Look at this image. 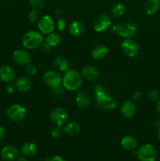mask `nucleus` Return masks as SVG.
<instances>
[{"label": "nucleus", "mask_w": 160, "mask_h": 161, "mask_svg": "<svg viewBox=\"0 0 160 161\" xmlns=\"http://www.w3.org/2000/svg\"><path fill=\"white\" fill-rule=\"evenodd\" d=\"M95 102L102 109H113L115 108L117 102L113 97L106 93L104 87L101 85H97L94 90Z\"/></svg>", "instance_id": "1"}, {"label": "nucleus", "mask_w": 160, "mask_h": 161, "mask_svg": "<svg viewBox=\"0 0 160 161\" xmlns=\"http://www.w3.org/2000/svg\"><path fill=\"white\" fill-rule=\"evenodd\" d=\"M112 31L117 36L124 39H130L136 35L137 28L133 22L126 21L122 24L115 25L112 27Z\"/></svg>", "instance_id": "2"}, {"label": "nucleus", "mask_w": 160, "mask_h": 161, "mask_svg": "<svg viewBox=\"0 0 160 161\" xmlns=\"http://www.w3.org/2000/svg\"><path fill=\"white\" fill-rule=\"evenodd\" d=\"M62 83L64 87L68 91H76L82 85L83 78L82 75L76 71L69 70L64 75Z\"/></svg>", "instance_id": "3"}, {"label": "nucleus", "mask_w": 160, "mask_h": 161, "mask_svg": "<svg viewBox=\"0 0 160 161\" xmlns=\"http://www.w3.org/2000/svg\"><path fill=\"white\" fill-rule=\"evenodd\" d=\"M43 42L42 35L35 31H30L27 32L22 39V44L24 47L29 50L38 48L41 47Z\"/></svg>", "instance_id": "4"}, {"label": "nucleus", "mask_w": 160, "mask_h": 161, "mask_svg": "<svg viewBox=\"0 0 160 161\" xmlns=\"http://www.w3.org/2000/svg\"><path fill=\"white\" fill-rule=\"evenodd\" d=\"M6 114L10 120L14 122H20L25 119L27 111L26 108L20 104H13L8 107Z\"/></svg>", "instance_id": "5"}, {"label": "nucleus", "mask_w": 160, "mask_h": 161, "mask_svg": "<svg viewBox=\"0 0 160 161\" xmlns=\"http://www.w3.org/2000/svg\"><path fill=\"white\" fill-rule=\"evenodd\" d=\"M136 155L141 161H155L156 160L157 153L152 145L145 144L138 148Z\"/></svg>", "instance_id": "6"}, {"label": "nucleus", "mask_w": 160, "mask_h": 161, "mask_svg": "<svg viewBox=\"0 0 160 161\" xmlns=\"http://www.w3.org/2000/svg\"><path fill=\"white\" fill-rule=\"evenodd\" d=\"M43 81L49 87L55 89L61 86L62 83V78L61 75L56 71L49 70L44 73Z\"/></svg>", "instance_id": "7"}, {"label": "nucleus", "mask_w": 160, "mask_h": 161, "mask_svg": "<svg viewBox=\"0 0 160 161\" xmlns=\"http://www.w3.org/2000/svg\"><path fill=\"white\" fill-rule=\"evenodd\" d=\"M111 25V20L106 14H100L94 19L93 27L97 32H103Z\"/></svg>", "instance_id": "8"}, {"label": "nucleus", "mask_w": 160, "mask_h": 161, "mask_svg": "<svg viewBox=\"0 0 160 161\" xmlns=\"http://www.w3.org/2000/svg\"><path fill=\"white\" fill-rule=\"evenodd\" d=\"M67 113L64 108L57 107L52 110L50 113V119L55 124V126H62L67 119Z\"/></svg>", "instance_id": "9"}, {"label": "nucleus", "mask_w": 160, "mask_h": 161, "mask_svg": "<svg viewBox=\"0 0 160 161\" xmlns=\"http://www.w3.org/2000/svg\"><path fill=\"white\" fill-rule=\"evenodd\" d=\"M121 48H122V52L127 57H130V58H133L137 55L138 51H139L138 44L131 39H125L121 44Z\"/></svg>", "instance_id": "10"}, {"label": "nucleus", "mask_w": 160, "mask_h": 161, "mask_svg": "<svg viewBox=\"0 0 160 161\" xmlns=\"http://www.w3.org/2000/svg\"><path fill=\"white\" fill-rule=\"evenodd\" d=\"M13 59L19 65H28L31 62V56L24 49H17L13 53Z\"/></svg>", "instance_id": "11"}, {"label": "nucleus", "mask_w": 160, "mask_h": 161, "mask_svg": "<svg viewBox=\"0 0 160 161\" xmlns=\"http://www.w3.org/2000/svg\"><path fill=\"white\" fill-rule=\"evenodd\" d=\"M38 27L40 31L43 34H50L53 32L54 29V22L53 18L49 15H45L42 17L39 20Z\"/></svg>", "instance_id": "12"}, {"label": "nucleus", "mask_w": 160, "mask_h": 161, "mask_svg": "<svg viewBox=\"0 0 160 161\" xmlns=\"http://www.w3.org/2000/svg\"><path fill=\"white\" fill-rule=\"evenodd\" d=\"M2 158L6 161H13L17 160L19 157V151L17 147L12 145H7L4 146L1 152Z\"/></svg>", "instance_id": "13"}, {"label": "nucleus", "mask_w": 160, "mask_h": 161, "mask_svg": "<svg viewBox=\"0 0 160 161\" xmlns=\"http://www.w3.org/2000/svg\"><path fill=\"white\" fill-rule=\"evenodd\" d=\"M15 71L11 66L3 65L0 68V80L6 83H11L15 79Z\"/></svg>", "instance_id": "14"}, {"label": "nucleus", "mask_w": 160, "mask_h": 161, "mask_svg": "<svg viewBox=\"0 0 160 161\" xmlns=\"http://www.w3.org/2000/svg\"><path fill=\"white\" fill-rule=\"evenodd\" d=\"M136 113V106L134 102L130 100H125L121 105V113L125 118L133 117Z\"/></svg>", "instance_id": "15"}, {"label": "nucleus", "mask_w": 160, "mask_h": 161, "mask_svg": "<svg viewBox=\"0 0 160 161\" xmlns=\"http://www.w3.org/2000/svg\"><path fill=\"white\" fill-rule=\"evenodd\" d=\"M81 75L88 81H94L99 77V72L94 66H85L81 72Z\"/></svg>", "instance_id": "16"}, {"label": "nucleus", "mask_w": 160, "mask_h": 161, "mask_svg": "<svg viewBox=\"0 0 160 161\" xmlns=\"http://www.w3.org/2000/svg\"><path fill=\"white\" fill-rule=\"evenodd\" d=\"M91 98L88 93L81 91L78 93L75 97V103L79 108H86L90 105Z\"/></svg>", "instance_id": "17"}, {"label": "nucleus", "mask_w": 160, "mask_h": 161, "mask_svg": "<svg viewBox=\"0 0 160 161\" xmlns=\"http://www.w3.org/2000/svg\"><path fill=\"white\" fill-rule=\"evenodd\" d=\"M108 47H105L104 45H102V44L96 45L95 47L92 49V51H91V55H92V57L97 60L103 59V58H104L105 57L108 55Z\"/></svg>", "instance_id": "18"}, {"label": "nucleus", "mask_w": 160, "mask_h": 161, "mask_svg": "<svg viewBox=\"0 0 160 161\" xmlns=\"http://www.w3.org/2000/svg\"><path fill=\"white\" fill-rule=\"evenodd\" d=\"M16 89L20 92H27L31 89V82L28 77L21 76L17 80L15 83Z\"/></svg>", "instance_id": "19"}, {"label": "nucleus", "mask_w": 160, "mask_h": 161, "mask_svg": "<svg viewBox=\"0 0 160 161\" xmlns=\"http://www.w3.org/2000/svg\"><path fill=\"white\" fill-rule=\"evenodd\" d=\"M84 25L79 20H74L70 24L68 27L70 34L75 37H78V36H82L83 33L84 32Z\"/></svg>", "instance_id": "20"}, {"label": "nucleus", "mask_w": 160, "mask_h": 161, "mask_svg": "<svg viewBox=\"0 0 160 161\" xmlns=\"http://www.w3.org/2000/svg\"><path fill=\"white\" fill-rule=\"evenodd\" d=\"M121 146L126 150H134L137 146V142L133 136L126 135V136H124L121 140Z\"/></svg>", "instance_id": "21"}, {"label": "nucleus", "mask_w": 160, "mask_h": 161, "mask_svg": "<svg viewBox=\"0 0 160 161\" xmlns=\"http://www.w3.org/2000/svg\"><path fill=\"white\" fill-rule=\"evenodd\" d=\"M37 152V148L35 143L28 142L24 143L23 146H21L20 149V153L23 156L28 157H32Z\"/></svg>", "instance_id": "22"}, {"label": "nucleus", "mask_w": 160, "mask_h": 161, "mask_svg": "<svg viewBox=\"0 0 160 161\" xmlns=\"http://www.w3.org/2000/svg\"><path fill=\"white\" fill-rule=\"evenodd\" d=\"M81 131V127L77 122H69L66 124L64 127V132L67 135L74 136L77 135Z\"/></svg>", "instance_id": "23"}, {"label": "nucleus", "mask_w": 160, "mask_h": 161, "mask_svg": "<svg viewBox=\"0 0 160 161\" xmlns=\"http://www.w3.org/2000/svg\"><path fill=\"white\" fill-rule=\"evenodd\" d=\"M55 68L61 72H65L69 67V62L67 59H66L63 56H57L53 61Z\"/></svg>", "instance_id": "24"}, {"label": "nucleus", "mask_w": 160, "mask_h": 161, "mask_svg": "<svg viewBox=\"0 0 160 161\" xmlns=\"http://www.w3.org/2000/svg\"><path fill=\"white\" fill-rule=\"evenodd\" d=\"M45 42L49 47H56L57 45H59L61 42V38L60 36V35H58L57 33L51 32L50 34H48L45 37Z\"/></svg>", "instance_id": "25"}, {"label": "nucleus", "mask_w": 160, "mask_h": 161, "mask_svg": "<svg viewBox=\"0 0 160 161\" xmlns=\"http://www.w3.org/2000/svg\"><path fill=\"white\" fill-rule=\"evenodd\" d=\"M144 9L147 15H153L159 9V3L155 0H147Z\"/></svg>", "instance_id": "26"}, {"label": "nucleus", "mask_w": 160, "mask_h": 161, "mask_svg": "<svg viewBox=\"0 0 160 161\" xmlns=\"http://www.w3.org/2000/svg\"><path fill=\"white\" fill-rule=\"evenodd\" d=\"M124 13H125V6L122 3H116L111 7V14L112 17H119L123 15Z\"/></svg>", "instance_id": "27"}, {"label": "nucleus", "mask_w": 160, "mask_h": 161, "mask_svg": "<svg viewBox=\"0 0 160 161\" xmlns=\"http://www.w3.org/2000/svg\"><path fill=\"white\" fill-rule=\"evenodd\" d=\"M39 11L37 9H32L28 14V19L31 22H35L39 18Z\"/></svg>", "instance_id": "28"}, {"label": "nucleus", "mask_w": 160, "mask_h": 161, "mask_svg": "<svg viewBox=\"0 0 160 161\" xmlns=\"http://www.w3.org/2000/svg\"><path fill=\"white\" fill-rule=\"evenodd\" d=\"M25 72H26V74L28 76H35L36 75V73H37V69L33 64H28L26 66V69H25Z\"/></svg>", "instance_id": "29"}, {"label": "nucleus", "mask_w": 160, "mask_h": 161, "mask_svg": "<svg viewBox=\"0 0 160 161\" xmlns=\"http://www.w3.org/2000/svg\"><path fill=\"white\" fill-rule=\"evenodd\" d=\"M147 97L150 101L152 102H155V101L158 100V97H159V94L158 92L155 89H151L150 91L147 92Z\"/></svg>", "instance_id": "30"}, {"label": "nucleus", "mask_w": 160, "mask_h": 161, "mask_svg": "<svg viewBox=\"0 0 160 161\" xmlns=\"http://www.w3.org/2000/svg\"><path fill=\"white\" fill-rule=\"evenodd\" d=\"M29 3L33 9H39L44 6V0H29Z\"/></svg>", "instance_id": "31"}, {"label": "nucleus", "mask_w": 160, "mask_h": 161, "mask_svg": "<svg viewBox=\"0 0 160 161\" xmlns=\"http://www.w3.org/2000/svg\"><path fill=\"white\" fill-rule=\"evenodd\" d=\"M51 135L53 138H56V139L59 138L61 136V135H62V130H61V127H59V126H56V127L52 130Z\"/></svg>", "instance_id": "32"}, {"label": "nucleus", "mask_w": 160, "mask_h": 161, "mask_svg": "<svg viewBox=\"0 0 160 161\" xmlns=\"http://www.w3.org/2000/svg\"><path fill=\"white\" fill-rule=\"evenodd\" d=\"M66 22L63 18H59L57 20V28L59 31H62L65 29Z\"/></svg>", "instance_id": "33"}, {"label": "nucleus", "mask_w": 160, "mask_h": 161, "mask_svg": "<svg viewBox=\"0 0 160 161\" xmlns=\"http://www.w3.org/2000/svg\"><path fill=\"white\" fill-rule=\"evenodd\" d=\"M5 89H6V91L8 93V94H13L14 92H15L16 86H14L13 84H12L11 83H7V84H6Z\"/></svg>", "instance_id": "34"}, {"label": "nucleus", "mask_w": 160, "mask_h": 161, "mask_svg": "<svg viewBox=\"0 0 160 161\" xmlns=\"http://www.w3.org/2000/svg\"><path fill=\"white\" fill-rule=\"evenodd\" d=\"M42 50L43 52H45V53H50V47H49L46 43L42 44Z\"/></svg>", "instance_id": "35"}, {"label": "nucleus", "mask_w": 160, "mask_h": 161, "mask_svg": "<svg viewBox=\"0 0 160 161\" xmlns=\"http://www.w3.org/2000/svg\"><path fill=\"white\" fill-rule=\"evenodd\" d=\"M50 161H66V160H64L62 157H60V156H54V157H52V158L50 159Z\"/></svg>", "instance_id": "36"}, {"label": "nucleus", "mask_w": 160, "mask_h": 161, "mask_svg": "<svg viewBox=\"0 0 160 161\" xmlns=\"http://www.w3.org/2000/svg\"><path fill=\"white\" fill-rule=\"evenodd\" d=\"M5 135H6V132H5L4 128L0 126V140H2L3 138H4Z\"/></svg>", "instance_id": "37"}, {"label": "nucleus", "mask_w": 160, "mask_h": 161, "mask_svg": "<svg viewBox=\"0 0 160 161\" xmlns=\"http://www.w3.org/2000/svg\"><path fill=\"white\" fill-rule=\"evenodd\" d=\"M141 97V94L140 92H136L133 95V101H138Z\"/></svg>", "instance_id": "38"}, {"label": "nucleus", "mask_w": 160, "mask_h": 161, "mask_svg": "<svg viewBox=\"0 0 160 161\" xmlns=\"http://www.w3.org/2000/svg\"><path fill=\"white\" fill-rule=\"evenodd\" d=\"M17 161H28V160H27L26 157L22 155V156H19V157H17Z\"/></svg>", "instance_id": "39"}, {"label": "nucleus", "mask_w": 160, "mask_h": 161, "mask_svg": "<svg viewBox=\"0 0 160 161\" xmlns=\"http://www.w3.org/2000/svg\"><path fill=\"white\" fill-rule=\"evenodd\" d=\"M156 109H157V111H158V113L160 114V100L158 101V102H157Z\"/></svg>", "instance_id": "40"}, {"label": "nucleus", "mask_w": 160, "mask_h": 161, "mask_svg": "<svg viewBox=\"0 0 160 161\" xmlns=\"http://www.w3.org/2000/svg\"><path fill=\"white\" fill-rule=\"evenodd\" d=\"M158 138L160 140V127H159V130H158Z\"/></svg>", "instance_id": "41"}, {"label": "nucleus", "mask_w": 160, "mask_h": 161, "mask_svg": "<svg viewBox=\"0 0 160 161\" xmlns=\"http://www.w3.org/2000/svg\"><path fill=\"white\" fill-rule=\"evenodd\" d=\"M155 1H157V2H158V3H160V0H155Z\"/></svg>", "instance_id": "42"}]
</instances>
